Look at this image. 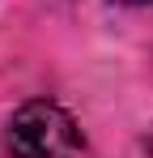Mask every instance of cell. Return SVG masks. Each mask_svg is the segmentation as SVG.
<instances>
[{
    "label": "cell",
    "mask_w": 153,
    "mask_h": 158,
    "mask_svg": "<svg viewBox=\"0 0 153 158\" xmlns=\"http://www.w3.org/2000/svg\"><path fill=\"white\" fill-rule=\"evenodd\" d=\"M76 120L51 98H30L9 120V150L13 158H76L81 154Z\"/></svg>",
    "instance_id": "cell-1"
},
{
    "label": "cell",
    "mask_w": 153,
    "mask_h": 158,
    "mask_svg": "<svg viewBox=\"0 0 153 158\" xmlns=\"http://www.w3.org/2000/svg\"><path fill=\"white\" fill-rule=\"evenodd\" d=\"M115 4H149V0H115Z\"/></svg>",
    "instance_id": "cell-2"
}]
</instances>
